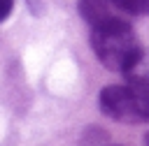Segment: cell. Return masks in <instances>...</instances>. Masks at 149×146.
<instances>
[{
  "label": "cell",
  "mask_w": 149,
  "mask_h": 146,
  "mask_svg": "<svg viewBox=\"0 0 149 146\" xmlns=\"http://www.w3.org/2000/svg\"><path fill=\"white\" fill-rule=\"evenodd\" d=\"M91 46L95 58L112 72H126L142 51L130 23L123 19L91 28Z\"/></svg>",
  "instance_id": "1"
},
{
  "label": "cell",
  "mask_w": 149,
  "mask_h": 146,
  "mask_svg": "<svg viewBox=\"0 0 149 146\" xmlns=\"http://www.w3.org/2000/svg\"><path fill=\"white\" fill-rule=\"evenodd\" d=\"M100 111L119 123H149V88L135 83L107 86L98 95Z\"/></svg>",
  "instance_id": "2"
},
{
  "label": "cell",
  "mask_w": 149,
  "mask_h": 146,
  "mask_svg": "<svg viewBox=\"0 0 149 146\" xmlns=\"http://www.w3.org/2000/svg\"><path fill=\"white\" fill-rule=\"evenodd\" d=\"M79 16L91 25H102V23H109L114 19H121V9L112 2V0H79Z\"/></svg>",
  "instance_id": "3"
},
{
  "label": "cell",
  "mask_w": 149,
  "mask_h": 146,
  "mask_svg": "<svg viewBox=\"0 0 149 146\" xmlns=\"http://www.w3.org/2000/svg\"><path fill=\"white\" fill-rule=\"evenodd\" d=\"M123 76L128 79V83H135V86H142V88H149V49L140 51L137 58L130 63V67L123 72Z\"/></svg>",
  "instance_id": "4"
},
{
  "label": "cell",
  "mask_w": 149,
  "mask_h": 146,
  "mask_svg": "<svg viewBox=\"0 0 149 146\" xmlns=\"http://www.w3.org/2000/svg\"><path fill=\"white\" fill-rule=\"evenodd\" d=\"M123 14L133 16H149V0H112Z\"/></svg>",
  "instance_id": "5"
},
{
  "label": "cell",
  "mask_w": 149,
  "mask_h": 146,
  "mask_svg": "<svg viewBox=\"0 0 149 146\" xmlns=\"http://www.w3.org/2000/svg\"><path fill=\"white\" fill-rule=\"evenodd\" d=\"M12 9H14V0H0V23L12 14Z\"/></svg>",
  "instance_id": "6"
},
{
  "label": "cell",
  "mask_w": 149,
  "mask_h": 146,
  "mask_svg": "<svg viewBox=\"0 0 149 146\" xmlns=\"http://www.w3.org/2000/svg\"><path fill=\"white\" fill-rule=\"evenodd\" d=\"M144 144H147V146H149V132H147V137H144Z\"/></svg>",
  "instance_id": "7"
}]
</instances>
